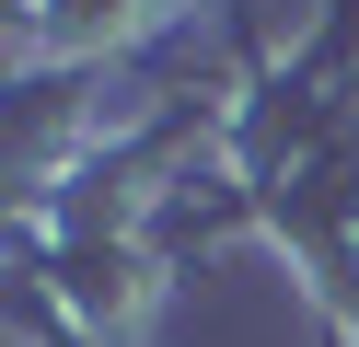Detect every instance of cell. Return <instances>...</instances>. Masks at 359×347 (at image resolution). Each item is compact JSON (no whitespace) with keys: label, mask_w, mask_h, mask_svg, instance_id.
<instances>
[{"label":"cell","mask_w":359,"mask_h":347,"mask_svg":"<svg viewBox=\"0 0 359 347\" xmlns=\"http://www.w3.org/2000/svg\"><path fill=\"white\" fill-rule=\"evenodd\" d=\"M174 12L197 0H24V58H140Z\"/></svg>","instance_id":"cell-1"},{"label":"cell","mask_w":359,"mask_h":347,"mask_svg":"<svg viewBox=\"0 0 359 347\" xmlns=\"http://www.w3.org/2000/svg\"><path fill=\"white\" fill-rule=\"evenodd\" d=\"M0 35H12V46H24V12H12V0H0Z\"/></svg>","instance_id":"cell-2"}]
</instances>
